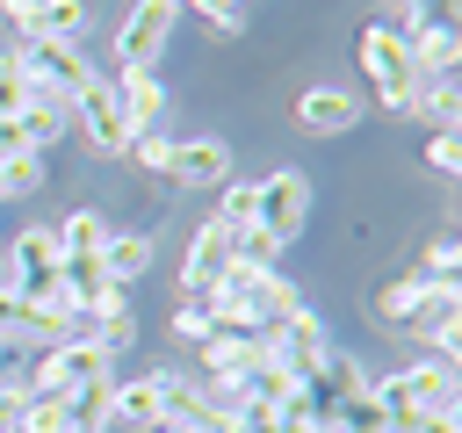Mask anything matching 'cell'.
<instances>
[{
  "label": "cell",
  "instance_id": "27",
  "mask_svg": "<svg viewBox=\"0 0 462 433\" xmlns=\"http://www.w3.org/2000/svg\"><path fill=\"white\" fill-rule=\"evenodd\" d=\"M36 180H43V159H36V152H22V159L0 166V195H29Z\"/></svg>",
  "mask_w": 462,
  "mask_h": 433
},
{
  "label": "cell",
  "instance_id": "30",
  "mask_svg": "<svg viewBox=\"0 0 462 433\" xmlns=\"http://www.w3.org/2000/svg\"><path fill=\"white\" fill-rule=\"evenodd\" d=\"M411 281H455V238L426 245V260H419V274H411Z\"/></svg>",
  "mask_w": 462,
  "mask_h": 433
},
{
  "label": "cell",
  "instance_id": "35",
  "mask_svg": "<svg viewBox=\"0 0 462 433\" xmlns=\"http://www.w3.org/2000/svg\"><path fill=\"white\" fill-rule=\"evenodd\" d=\"M404 433H462V426H455V411H426V419L404 426Z\"/></svg>",
  "mask_w": 462,
  "mask_h": 433
},
{
  "label": "cell",
  "instance_id": "9",
  "mask_svg": "<svg viewBox=\"0 0 462 433\" xmlns=\"http://www.w3.org/2000/svg\"><path fill=\"white\" fill-rule=\"evenodd\" d=\"M173 7H180V0H137V7L123 14V29H116V65H123V72H152V65L166 58Z\"/></svg>",
  "mask_w": 462,
  "mask_h": 433
},
{
  "label": "cell",
  "instance_id": "28",
  "mask_svg": "<svg viewBox=\"0 0 462 433\" xmlns=\"http://www.w3.org/2000/svg\"><path fill=\"white\" fill-rule=\"evenodd\" d=\"M188 7H195V14H209V29H217V36H238V29H245V0H188Z\"/></svg>",
  "mask_w": 462,
  "mask_h": 433
},
{
  "label": "cell",
  "instance_id": "13",
  "mask_svg": "<svg viewBox=\"0 0 462 433\" xmlns=\"http://www.w3.org/2000/svg\"><path fill=\"white\" fill-rule=\"evenodd\" d=\"M108 87H116V108H123V123H130V137H144L159 115H166V87H159V72H108Z\"/></svg>",
  "mask_w": 462,
  "mask_h": 433
},
{
  "label": "cell",
  "instance_id": "12",
  "mask_svg": "<svg viewBox=\"0 0 462 433\" xmlns=\"http://www.w3.org/2000/svg\"><path fill=\"white\" fill-rule=\"evenodd\" d=\"M231 253H238V238L209 216L202 231H195V245H188V260H180V303H202L217 281H224V267H231Z\"/></svg>",
  "mask_w": 462,
  "mask_h": 433
},
{
  "label": "cell",
  "instance_id": "14",
  "mask_svg": "<svg viewBox=\"0 0 462 433\" xmlns=\"http://www.w3.org/2000/svg\"><path fill=\"white\" fill-rule=\"evenodd\" d=\"M108 426H137V433L166 426V375H137V382H116V397H108Z\"/></svg>",
  "mask_w": 462,
  "mask_h": 433
},
{
  "label": "cell",
  "instance_id": "23",
  "mask_svg": "<svg viewBox=\"0 0 462 433\" xmlns=\"http://www.w3.org/2000/svg\"><path fill=\"white\" fill-rule=\"evenodd\" d=\"M253 202H260V180H224V202H217V224H224L231 238H245V231H253Z\"/></svg>",
  "mask_w": 462,
  "mask_h": 433
},
{
  "label": "cell",
  "instance_id": "20",
  "mask_svg": "<svg viewBox=\"0 0 462 433\" xmlns=\"http://www.w3.org/2000/svg\"><path fill=\"white\" fill-rule=\"evenodd\" d=\"M325 433H390V419H383V404L368 390H354V397H339L325 411Z\"/></svg>",
  "mask_w": 462,
  "mask_h": 433
},
{
  "label": "cell",
  "instance_id": "24",
  "mask_svg": "<svg viewBox=\"0 0 462 433\" xmlns=\"http://www.w3.org/2000/svg\"><path fill=\"white\" fill-rule=\"evenodd\" d=\"M101 245H108L101 209H72V216L58 224V253H101Z\"/></svg>",
  "mask_w": 462,
  "mask_h": 433
},
{
  "label": "cell",
  "instance_id": "5",
  "mask_svg": "<svg viewBox=\"0 0 462 433\" xmlns=\"http://www.w3.org/2000/svg\"><path fill=\"white\" fill-rule=\"evenodd\" d=\"M260 346H267V361L282 368V375H310L325 354H332V332H325V318L303 303V310H289V318H274V325H260Z\"/></svg>",
  "mask_w": 462,
  "mask_h": 433
},
{
  "label": "cell",
  "instance_id": "16",
  "mask_svg": "<svg viewBox=\"0 0 462 433\" xmlns=\"http://www.w3.org/2000/svg\"><path fill=\"white\" fill-rule=\"evenodd\" d=\"M14 29H22V43H29V36H51V43H72V36L87 29V0H29Z\"/></svg>",
  "mask_w": 462,
  "mask_h": 433
},
{
  "label": "cell",
  "instance_id": "34",
  "mask_svg": "<svg viewBox=\"0 0 462 433\" xmlns=\"http://www.w3.org/2000/svg\"><path fill=\"white\" fill-rule=\"evenodd\" d=\"M22 152H29V137H22V123H0V166H7V159H22Z\"/></svg>",
  "mask_w": 462,
  "mask_h": 433
},
{
  "label": "cell",
  "instance_id": "26",
  "mask_svg": "<svg viewBox=\"0 0 462 433\" xmlns=\"http://www.w3.org/2000/svg\"><path fill=\"white\" fill-rule=\"evenodd\" d=\"M29 101H43V94H36V87L22 79V65L7 58V65H0V123H14V115L29 108Z\"/></svg>",
  "mask_w": 462,
  "mask_h": 433
},
{
  "label": "cell",
  "instance_id": "1",
  "mask_svg": "<svg viewBox=\"0 0 462 433\" xmlns=\"http://www.w3.org/2000/svg\"><path fill=\"white\" fill-rule=\"evenodd\" d=\"M202 303H209V318H217V325H231V332H260V325H274V318L303 310V289H296L274 260H245V253H231L224 281H217Z\"/></svg>",
  "mask_w": 462,
  "mask_h": 433
},
{
  "label": "cell",
  "instance_id": "37",
  "mask_svg": "<svg viewBox=\"0 0 462 433\" xmlns=\"http://www.w3.org/2000/svg\"><path fill=\"white\" fill-rule=\"evenodd\" d=\"M397 7H411V0H397Z\"/></svg>",
  "mask_w": 462,
  "mask_h": 433
},
{
  "label": "cell",
  "instance_id": "33",
  "mask_svg": "<svg viewBox=\"0 0 462 433\" xmlns=\"http://www.w3.org/2000/svg\"><path fill=\"white\" fill-rule=\"evenodd\" d=\"M22 404H29V390H22V382H0V433L22 426Z\"/></svg>",
  "mask_w": 462,
  "mask_h": 433
},
{
  "label": "cell",
  "instance_id": "3",
  "mask_svg": "<svg viewBox=\"0 0 462 433\" xmlns=\"http://www.w3.org/2000/svg\"><path fill=\"white\" fill-rule=\"evenodd\" d=\"M368 397L383 404L390 433H404V426H419L426 411H455V368H448V361H411V368L368 382Z\"/></svg>",
  "mask_w": 462,
  "mask_h": 433
},
{
  "label": "cell",
  "instance_id": "10",
  "mask_svg": "<svg viewBox=\"0 0 462 433\" xmlns=\"http://www.w3.org/2000/svg\"><path fill=\"white\" fill-rule=\"evenodd\" d=\"M87 375H108L101 339H58V346H43V361H36V375H29V397H65V390H79Z\"/></svg>",
  "mask_w": 462,
  "mask_h": 433
},
{
  "label": "cell",
  "instance_id": "25",
  "mask_svg": "<svg viewBox=\"0 0 462 433\" xmlns=\"http://www.w3.org/2000/svg\"><path fill=\"white\" fill-rule=\"evenodd\" d=\"M14 123H22V137H29V152H36V159H43V152L58 144V130H65V115H58V101H29V108H22Z\"/></svg>",
  "mask_w": 462,
  "mask_h": 433
},
{
  "label": "cell",
  "instance_id": "32",
  "mask_svg": "<svg viewBox=\"0 0 462 433\" xmlns=\"http://www.w3.org/2000/svg\"><path fill=\"white\" fill-rule=\"evenodd\" d=\"M173 332H180V339H209V332H217V318H209V303H180V318H173Z\"/></svg>",
  "mask_w": 462,
  "mask_h": 433
},
{
  "label": "cell",
  "instance_id": "31",
  "mask_svg": "<svg viewBox=\"0 0 462 433\" xmlns=\"http://www.w3.org/2000/svg\"><path fill=\"white\" fill-rule=\"evenodd\" d=\"M22 325H29V303L7 289V267H0V339H22Z\"/></svg>",
  "mask_w": 462,
  "mask_h": 433
},
{
  "label": "cell",
  "instance_id": "36",
  "mask_svg": "<svg viewBox=\"0 0 462 433\" xmlns=\"http://www.w3.org/2000/svg\"><path fill=\"white\" fill-rule=\"evenodd\" d=\"M152 433H195V426H173V419H166V426H152Z\"/></svg>",
  "mask_w": 462,
  "mask_h": 433
},
{
  "label": "cell",
  "instance_id": "15",
  "mask_svg": "<svg viewBox=\"0 0 462 433\" xmlns=\"http://www.w3.org/2000/svg\"><path fill=\"white\" fill-rule=\"evenodd\" d=\"M296 123H303L310 137H339V130H354V123H361V101H354V94H339V87H310V94L296 101Z\"/></svg>",
  "mask_w": 462,
  "mask_h": 433
},
{
  "label": "cell",
  "instance_id": "29",
  "mask_svg": "<svg viewBox=\"0 0 462 433\" xmlns=\"http://www.w3.org/2000/svg\"><path fill=\"white\" fill-rule=\"evenodd\" d=\"M426 159H433V173H462V137L455 130H433L426 137Z\"/></svg>",
  "mask_w": 462,
  "mask_h": 433
},
{
  "label": "cell",
  "instance_id": "4",
  "mask_svg": "<svg viewBox=\"0 0 462 433\" xmlns=\"http://www.w3.org/2000/svg\"><path fill=\"white\" fill-rule=\"evenodd\" d=\"M130 152H137V166H152V173H166V180H180V188H217V180H231V152H224L217 137H159V130H144Z\"/></svg>",
  "mask_w": 462,
  "mask_h": 433
},
{
  "label": "cell",
  "instance_id": "7",
  "mask_svg": "<svg viewBox=\"0 0 462 433\" xmlns=\"http://www.w3.org/2000/svg\"><path fill=\"white\" fill-rule=\"evenodd\" d=\"M361 65H368V79H375L383 108H411V94H419V72H411V58H404V36H397L390 22H368V29H361Z\"/></svg>",
  "mask_w": 462,
  "mask_h": 433
},
{
  "label": "cell",
  "instance_id": "21",
  "mask_svg": "<svg viewBox=\"0 0 462 433\" xmlns=\"http://www.w3.org/2000/svg\"><path fill=\"white\" fill-rule=\"evenodd\" d=\"M101 267H108V281H137V274L152 267V238H144V231L108 238V245H101Z\"/></svg>",
  "mask_w": 462,
  "mask_h": 433
},
{
  "label": "cell",
  "instance_id": "2",
  "mask_svg": "<svg viewBox=\"0 0 462 433\" xmlns=\"http://www.w3.org/2000/svg\"><path fill=\"white\" fill-rule=\"evenodd\" d=\"M303 216H310V180H303L296 166L267 173V180H260V202H253V231L238 238V253H245V260H274V245H296Z\"/></svg>",
  "mask_w": 462,
  "mask_h": 433
},
{
  "label": "cell",
  "instance_id": "17",
  "mask_svg": "<svg viewBox=\"0 0 462 433\" xmlns=\"http://www.w3.org/2000/svg\"><path fill=\"white\" fill-rule=\"evenodd\" d=\"M231 426H238V433H318V419L303 411V397H296V404H260V397H238Z\"/></svg>",
  "mask_w": 462,
  "mask_h": 433
},
{
  "label": "cell",
  "instance_id": "22",
  "mask_svg": "<svg viewBox=\"0 0 462 433\" xmlns=\"http://www.w3.org/2000/svg\"><path fill=\"white\" fill-rule=\"evenodd\" d=\"M375 325H397V332H411V325H419V281H411V274L375 289Z\"/></svg>",
  "mask_w": 462,
  "mask_h": 433
},
{
  "label": "cell",
  "instance_id": "6",
  "mask_svg": "<svg viewBox=\"0 0 462 433\" xmlns=\"http://www.w3.org/2000/svg\"><path fill=\"white\" fill-rule=\"evenodd\" d=\"M14 65H22V79H29L43 101H72V94L94 79V65L79 58V43H51V36H29V43L14 51Z\"/></svg>",
  "mask_w": 462,
  "mask_h": 433
},
{
  "label": "cell",
  "instance_id": "18",
  "mask_svg": "<svg viewBox=\"0 0 462 433\" xmlns=\"http://www.w3.org/2000/svg\"><path fill=\"white\" fill-rule=\"evenodd\" d=\"M108 397H116V375H87L79 390H65V426L72 433H101L108 426Z\"/></svg>",
  "mask_w": 462,
  "mask_h": 433
},
{
  "label": "cell",
  "instance_id": "8",
  "mask_svg": "<svg viewBox=\"0 0 462 433\" xmlns=\"http://www.w3.org/2000/svg\"><path fill=\"white\" fill-rule=\"evenodd\" d=\"M58 267H65V253H58V231H43V224H29V231L7 245V289H14L22 303L58 296Z\"/></svg>",
  "mask_w": 462,
  "mask_h": 433
},
{
  "label": "cell",
  "instance_id": "11",
  "mask_svg": "<svg viewBox=\"0 0 462 433\" xmlns=\"http://www.w3.org/2000/svg\"><path fill=\"white\" fill-rule=\"evenodd\" d=\"M72 115H79L87 144H94V152H108V159L137 144V137H130V123H123V108H116V87H108L101 72H94V79H87V87L72 94Z\"/></svg>",
  "mask_w": 462,
  "mask_h": 433
},
{
  "label": "cell",
  "instance_id": "19",
  "mask_svg": "<svg viewBox=\"0 0 462 433\" xmlns=\"http://www.w3.org/2000/svg\"><path fill=\"white\" fill-rule=\"evenodd\" d=\"M411 115H419L426 130H455V115H462V94H455V79H419V94H411Z\"/></svg>",
  "mask_w": 462,
  "mask_h": 433
}]
</instances>
